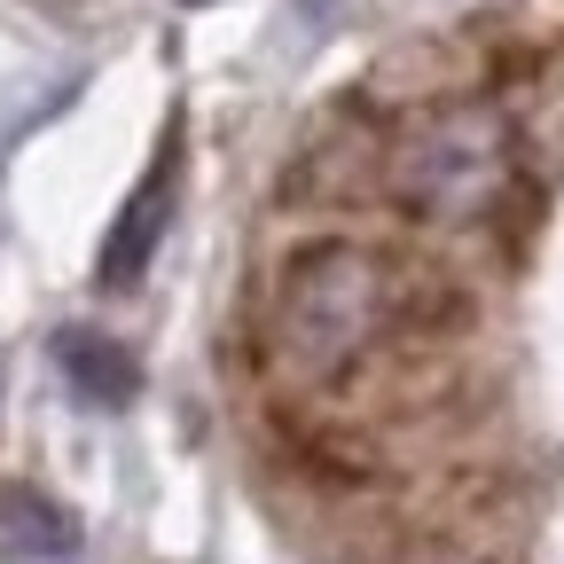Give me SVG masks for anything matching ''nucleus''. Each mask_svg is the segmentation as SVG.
Returning a JSON list of instances; mask_svg holds the SVG:
<instances>
[{
	"label": "nucleus",
	"instance_id": "39448f33",
	"mask_svg": "<svg viewBox=\"0 0 564 564\" xmlns=\"http://www.w3.org/2000/svg\"><path fill=\"white\" fill-rule=\"evenodd\" d=\"M79 549V525H70L63 502H47L40 486H0V556L17 564H55Z\"/></svg>",
	"mask_w": 564,
	"mask_h": 564
},
{
	"label": "nucleus",
	"instance_id": "7ed1b4c3",
	"mask_svg": "<svg viewBox=\"0 0 564 564\" xmlns=\"http://www.w3.org/2000/svg\"><path fill=\"white\" fill-rule=\"evenodd\" d=\"M165 220H173V141H165V158L141 173V188L118 204V220L102 236V259H95V282L102 291H133L141 274H150L158 243H165Z\"/></svg>",
	"mask_w": 564,
	"mask_h": 564
},
{
	"label": "nucleus",
	"instance_id": "f03ea898",
	"mask_svg": "<svg viewBox=\"0 0 564 564\" xmlns=\"http://www.w3.org/2000/svg\"><path fill=\"white\" fill-rule=\"evenodd\" d=\"M518 165V126L502 102H440L423 110L384 158V196L408 212V220H478V212L502 196Z\"/></svg>",
	"mask_w": 564,
	"mask_h": 564
},
{
	"label": "nucleus",
	"instance_id": "423d86ee",
	"mask_svg": "<svg viewBox=\"0 0 564 564\" xmlns=\"http://www.w3.org/2000/svg\"><path fill=\"white\" fill-rule=\"evenodd\" d=\"M181 9H212V0H181Z\"/></svg>",
	"mask_w": 564,
	"mask_h": 564
},
{
	"label": "nucleus",
	"instance_id": "0eeeda50",
	"mask_svg": "<svg viewBox=\"0 0 564 564\" xmlns=\"http://www.w3.org/2000/svg\"><path fill=\"white\" fill-rule=\"evenodd\" d=\"M55 564H63V556H55Z\"/></svg>",
	"mask_w": 564,
	"mask_h": 564
},
{
	"label": "nucleus",
	"instance_id": "f257e3e1",
	"mask_svg": "<svg viewBox=\"0 0 564 564\" xmlns=\"http://www.w3.org/2000/svg\"><path fill=\"white\" fill-rule=\"evenodd\" d=\"M384 306H392V267L361 243H306L291 267H282V299H274V329H267V352H274V377L291 384H329L352 369L377 329H384Z\"/></svg>",
	"mask_w": 564,
	"mask_h": 564
},
{
	"label": "nucleus",
	"instance_id": "20e7f679",
	"mask_svg": "<svg viewBox=\"0 0 564 564\" xmlns=\"http://www.w3.org/2000/svg\"><path fill=\"white\" fill-rule=\"evenodd\" d=\"M55 369L70 377V392L87 408H133L141 400V361L102 329H55Z\"/></svg>",
	"mask_w": 564,
	"mask_h": 564
}]
</instances>
